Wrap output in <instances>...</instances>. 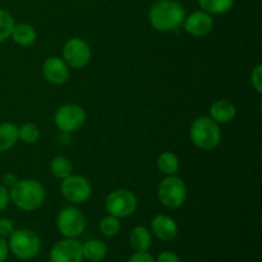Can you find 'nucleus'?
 I'll list each match as a JSON object with an SVG mask.
<instances>
[{
  "label": "nucleus",
  "instance_id": "27",
  "mask_svg": "<svg viewBox=\"0 0 262 262\" xmlns=\"http://www.w3.org/2000/svg\"><path fill=\"white\" fill-rule=\"evenodd\" d=\"M14 230L15 228L12 220L7 219V217H2V219H0V237L3 238L10 237Z\"/></svg>",
  "mask_w": 262,
  "mask_h": 262
},
{
  "label": "nucleus",
  "instance_id": "25",
  "mask_svg": "<svg viewBox=\"0 0 262 262\" xmlns=\"http://www.w3.org/2000/svg\"><path fill=\"white\" fill-rule=\"evenodd\" d=\"M120 230V222L118 217L109 215L100 222V232L107 238L115 237Z\"/></svg>",
  "mask_w": 262,
  "mask_h": 262
},
{
  "label": "nucleus",
  "instance_id": "19",
  "mask_svg": "<svg viewBox=\"0 0 262 262\" xmlns=\"http://www.w3.org/2000/svg\"><path fill=\"white\" fill-rule=\"evenodd\" d=\"M18 127L13 123H2L0 124V151H8L17 143Z\"/></svg>",
  "mask_w": 262,
  "mask_h": 262
},
{
  "label": "nucleus",
  "instance_id": "15",
  "mask_svg": "<svg viewBox=\"0 0 262 262\" xmlns=\"http://www.w3.org/2000/svg\"><path fill=\"white\" fill-rule=\"evenodd\" d=\"M235 115H237V107L230 100H217L210 107V118L214 119L217 124L230 123L234 119Z\"/></svg>",
  "mask_w": 262,
  "mask_h": 262
},
{
  "label": "nucleus",
  "instance_id": "10",
  "mask_svg": "<svg viewBox=\"0 0 262 262\" xmlns=\"http://www.w3.org/2000/svg\"><path fill=\"white\" fill-rule=\"evenodd\" d=\"M91 48L81 37H73L63 48V60L74 69L84 68L91 60Z\"/></svg>",
  "mask_w": 262,
  "mask_h": 262
},
{
  "label": "nucleus",
  "instance_id": "18",
  "mask_svg": "<svg viewBox=\"0 0 262 262\" xmlns=\"http://www.w3.org/2000/svg\"><path fill=\"white\" fill-rule=\"evenodd\" d=\"M130 246L136 251H148V248L152 246V237L147 228L136 227L130 232L129 237Z\"/></svg>",
  "mask_w": 262,
  "mask_h": 262
},
{
  "label": "nucleus",
  "instance_id": "3",
  "mask_svg": "<svg viewBox=\"0 0 262 262\" xmlns=\"http://www.w3.org/2000/svg\"><path fill=\"white\" fill-rule=\"evenodd\" d=\"M189 136L192 143L204 151L214 150L222 141V130L219 124L210 117L197 118L192 123Z\"/></svg>",
  "mask_w": 262,
  "mask_h": 262
},
{
  "label": "nucleus",
  "instance_id": "5",
  "mask_svg": "<svg viewBox=\"0 0 262 262\" xmlns=\"http://www.w3.org/2000/svg\"><path fill=\"white\" fill-rule=\"evenodd\" d=\"M158 197L168 209H178L187 200V187L183 179L177 176H168L158 187Z\"/></svg>",
  "mask_w": 262,
  "mask_h": 262
},
{
  "label": "nucleus",
  "instance_id": "8",
  "mask_svg": "<svg viewBox=\"0 0 262 262\" xmlns=\"http://www.w3.org/2000/svg\"><path fill=\"white\" fill-rule=\"evenodd\" d=\"M86 113L83 107L76 104H66L56 110L54 115L55 125L63 133H73L83 125Z\"/></svg>",
  "mask_w": 262,
  "mask_h": 262
},
{
  "label": "nucleus",
  "instance_id": "30",
  "mask_svg": "<svg viewBox=\"0 0 262 262\" xmlns=\"http://www.w3.org/2000/svg\"><path fill=\"white\" fill-rule=\"evenodd\" d=\"M156 262H181V258L170 251H164L156 258Z\"/></svg>",
  "mask_w": 262,
  "mask_h": 262
},
{
  "label": "nucleus",
  "instance_id": "31",
  "mask_svg": "<svg viewBox=\"0 0 262 262\" xmlns=\"http://www.w3.org/2000/svg\"><path fill=\"white\" fill-rule=\"evenodd\" d=\"M8 253H9V246L8 242L3 237H0V262L7 260Z\"/></svg>",
  "mask_w": 262,
  "mask_h": 262
},
{
  "label": "nucleus",
  "instance_id": "21",
  "mask_svg": "<svg viewBox=\"0 0 262 262\" xmlns=\"http://www.w3.org/2000/svg\"><path fill=\"white\" fill-rule=\"evenodd\" d=\"M199 5L204 12L219 15L229 12L234 5V0H199Z\"/></svg>",
  "mask_w": 262,
  "mask_h": 262
},
{
  "label": "nucleus",
  "instance_id": "23",
  "mask_svg": "<svg viewBox=\"0 0 262 262\" xmlns=\"http://www.w3.org/2000/svg\"><path fill=\"white\" fill-rule=\"evenodd\" d=\"M14 18L9 12L0 9V43L4 42L8 37L12 36V31L14 28Z\"/></svg>",
  "mask_w": 262,
  "mask_h": 262
},
{
  "label": "nucleus",
  "instance_id": "2",
  "mask_svg": "<svg viewBox=\"0 0 262 262\" xmlns=\"http://www.w3.org/2000/svg\"><path fill=\"white\" fill-rule=\"evenodd\" d=\"M10 201L22 211H35L43 204L45 188L35 179H22L9 189Z\"/></svg>",
  "mask_w": 262,
  "mask_h": 262
},
{
  "label": "nucleus",
  "instance_id": "7",
  "mask_svg": "<svg viewBox=\"0 0 262 262\" xmlns=\"http://www.w3.org/2000/svg\"><path fill=\"white\" fill-rule=\"evenodd\" d=\"M56 227L66 238H76L83 233L86 228V219L79 209L74 206H67L59 212Z\"/></svg>",
  "mask_w": 262,
  "mask_h": 262
},
{
  "label": "nucleus",
  "instance_id": "28",
  "mask_svg": "<svg viewBox=\"0 0 262 262\" xmlns=\"http://www.w3.org/2000/svg\"><path fill=\"white\" fill-rule=\"evenodd\" d=\"M128 262H156V260L147 251H137L135 255L130 256Z\"/></svg>",
  "mask_w": 262,
  "mask_h": 262
},
{
  "label": "nucleus",
  "instance_id": "4",
  "mask_svg": "<svg viewBox=\"0 0 262 262\" xmlns=\"http://www.w3.org/2000/svg\"><path fill=\"white\" fill-rule=\"evenodd\" d=\"M8 246L15 257L20 260H31L40 252L41 241L31 230L19 229L12 233Z\"/></svg>",
  "mask_w": 262,
  "mask_h": 262
},
{
  "label": "nucleus",
  "instance_id": "13",
  "mask_svg": "<svg viewBox=\"0 0 262 262\" xmlns=\"http://www.w3.org/2000/svg\"><path fill=\"white\" fill-rule=\"evenodd\" d=\"M184 30L192 36H205L212 30L214 27V19L211 14L204 12V10H197L193 12L191 15L184 18Z\"/></svg>",
  "mask_w": 262,
  "mask_h": 262
},
{
  "label": "nucleus",
  "instance_id": "9",
  "mask_svg": "<svg viewBox=\"0 0 262 262\" xmlns=\"http://www.w3.org/2000/svg\"><path fill=\"white\" fill-rule=\"evenodd\" d=\"M61 194L64 199L74 205H79L86 202L92 194V186L82 176H68L63 179L60 186Z\"/></svg>",
  "mask_w": 262,
  "mask_h": 262
},
{
  "label": "nucleus",
  "instance_id": "12",
  "mask_svg": "<svg viewBox=\"0 0 262 262\" xmlns=\"http://www.w3.org/2000/svg\"><path fill=\"white\" fill-rule=\"evenodd\" d=\"M42 74L53 84H63L69 79V67L63 58L49 56L42 64Z\"/></svg>",
  "mask_w": 262,
  "mask_h": 262
},
{
  "label": "nucleus",
  "instance_id": "11",
  "mask_svg": "<svg viewBox=\"0 0 262 262\" xmlns=\"http://www.w3.org/2000/svg\"><path fill=\"white\" fill-rule=\"evenodd\" d=\"M82 245L74 238L59 241L50 251V262H82Z\"/></svg>",
  "mask_w": 262,
  "mask_h": 262
},
{
  "label": "nucleus",
  "instance_id": "20",
  "mask_svg": "<svg viewBox=\"0 0 262 262\" xmlns=\"http://www.w3.org/2000/svg\"><path fill=\"white\" fill-rule=\"evenodd\" d=\"M156 165L161 173L166 174V176H176L179 170V159L176 154L170 152V151H165V152L160 154L156 160Z\"/></svg>",
  "mask_w": 262,
  "mask_h": 262
},
{
  "label": "nucleus",
  "instance_id": "32",
  "mask_svg": "<svg viewBox=\"0 0 262 262\" xmlns=\"http://www.w3.org/2000/svg\"><path fill=\"white\" fill-rule=\"evenodd\" d=\"M17 177L14 176V174H7V176H4V178H3V183H4V187H10L12 188L13 186H14L15 183H17Z\"/></svg>",
  "mask_w": 262,
  "mask_h": 262
},
{
  "label": "nucleus",
  "instance_id": "22",
  "mask_svg": "<svg viewBox=\"0 0 262 262\" xmlns=\"http://www.w3.org/2000/svg\"><path fill=\"white\" fill-rule=\"evenodd\" d=\"M72 163L66 156H56L50 163V171L55 178L64 179L72 174Z\"/></svg>",
  "mask_w": 262,
  "mask_h": 262
},
{
  "label": "nucleus",
  "instance_id": "6",
  "mask_svg": "<svg viewBox=\"0 0 262 262\" xmlns=\"http://www.w3.org/2000/svg\"><path fill=\"white\" fill-rule=\"evenodd\" d=\"M137 197L129 189H115L110 192L105 201V209L109 215L122 219L130 216L137 210Z\"/></svg>",
  "mask_w": 262,
  "mask_h": 262
},
{
  "label": "nucleus",
  "instance_id": "1",
  "mask_svg": "<svg viewBox=\"0 0 262 262\" xmlns=\"http://www.w3.org/2000/svg\"><path fill=\"white\" fill-rule=\"evenodd\" d=\"M186 12L176 0H159L148 12V20L155 30L171 32L183 25Z\"/></svg>",
  "mask_w": 262,
  "mask_h": 262
},
{
  "label": "nucleus",
  "instance_id": "14",
  "mask_svg": "<svg viewBox=\"0 0 262 262\" xmlns=\"http://www.w3.org/2000/svg\"><path fill=\"white\" fill-rule=\"evenodd\" d=\"M151 230L161 241H171L178 235V225L168 215H156L151 222Z\"/></svg>",
  "mask_w": 262,
  "mask_h": 262
},
{
  "label": "nucleus",
  "instance_id": "16",
  "mask_svg": "<svg viewBox=\"0 0 262 262\" xmlns=\"http://www.w3.org/2000/svg\"><path fill=\"white\" fill-rule=\"evenodd\" d=\"M82 253L83 258L91 262H101L106 257L107 247L102 241L90 239L84 245H82Z\"/></svg>",
  "mask_w": 262,
  "mask_h": 262
},
{
  "label": "nucleus",
  "instance_id": "24",
  "mask_svg": "<svg viewBox=\"0 0 262 262\" xmlns=\"http://www.w3.org/2000/svg\"><path fill=\"white\" fill-rule=\"evenodd\" d=\"M18 137L25 143H35L40 138V129L33 123H25L18 128Z\"/></svg>",
  "mask_w": 262,
  "mask_h": 262
},
{
  "label": "nucleus",
  "instance_id": "17",
  "mask_svg": "<svg viewBox=\"0 0 262 262\" xmlns=\"http://www.w3.org/2000/svg\"><path fill=\"white\" fill-rule=\"evenodd\" d=\"M12 38L15 43L19 46H31L35 43L36 38H37V33H36L35 28L27 23H19L15 25L12 31Z\"/></svg>",
  "mask_w": 262,
  "mask_h": 262
},
{
  "label": "nucleus",
  "instance_id": "26",
  "mask_svg": "<svg viewBox=\"0 0 262 262\" xmlns=\"http://www.w3.org/2000/svg\"><path fill=\"white\" fill-rule=\"evenodd\" d=\"M251 82L257 94H262V66L258 64L251 74Z\"/></svg>",
  "mask_w": 262,
  "mask_h": 262
},
{
  "label": "nucleus",
  "instance_id": "29",
  "mask_svg": "<svg viewBox=\"0 0 262 262\" xmlns=\"http://www.w3.org/2000/svg\"><path fill=\"white\" fill-rule=\"evenodd\" d=\"M10 202L9 189L4 186H0V211L5 210Z\"/></svg>",
  "mask_w": 262,
  "mask_h": 262
}]
</instances>
